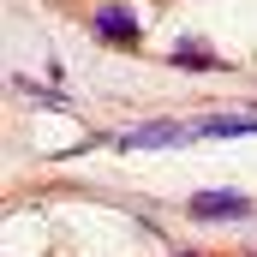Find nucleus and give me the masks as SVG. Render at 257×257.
<instances>
[{"mask_svg": "<svg viewBox=\"0 0 257 257\" xmlns=\"http://www.w3.org/2000/svg\"><path fill=\"white\" fill-rule=\"evenodd\" d=\"M197 138H257V114H209L203 126H192Z\"/></svg>", "mask_w": 257, "mask_h": 257, "instance_id": "39448f33", "label": "nucleus"}, {"mask_svg": "<svg viewBox=\"0 0 257 257\" xmlns=\"http://www.w3.org/2000/svg\"><path fill=\"white\" fill-rule=\"evenodd\" d=\"M186 209H192V221H239V215H251V197H239V192H197Z\"/></svg>", "mask_w": 257, "mask_h": 257, "instance_id": "7ed1b4c3", "label": "nucleus"}, {"mask_svg": "<svg viewBox=\"0 0 257 257\" xmlns=\"http://www.w3.org/2000/svg\"><path fill=\"white\" fill-rule=\"evenodd\" d=\"M90 36H96L102 48H138L144 24H138V12H132L126 0H108V6L90 12Z\"/></svg>", "mask_w": 257, "mask_h": 257, "instance_id": "f257e3e1", "label": "nucleus"}, {"mask_svg": "<svg viewBox=\"0 0 257 257\" xmlns=\"http://www.w3.org/2000/svg\"><path fill=\"white\" fill-rule=\"evenodd\" d=\"M197 132L180 120H156V126H132L120 132V150H174V144H192Z\"/></svg>", "mask_w": 257, "mask_h": 257, "instance_id": "f03ea898", "label": "nucleus"}, {"mask_svg": "<svg viewBox=\"0 0 257 257\" xmlns=\"http://www.w3.org/2000/svg\"><path fill=\"white\" fill-rule=\"evenodd\" d=\"M168 60L186 66V72H227V60H221V54H209V48H203V42H192V36H180Z\"/></svg>", "mask_w": 257, "mask_h": 257, "instance_id": "20e7f679", "label": "nucleus"}, {"mask_svg": "<svg viewBox=\"0 0 257 257\" xmlns=\"http://www.w3.org/2000/svg\"><path fill=\"white\" fill-rule=\"evenodd\" d=\"M174 257H203V251H174Z\"/></svg>", "mask_w": 257, "mask_h": 257, "instance_id": "423d86ee", "label": "nucleus"}]
</instances>
